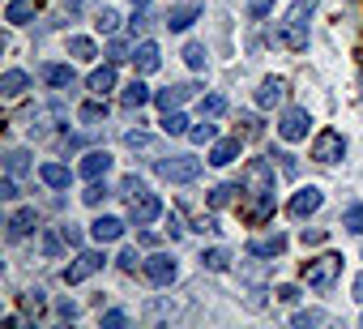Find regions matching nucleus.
<instances>
[{
    "label": "nucleus",
    "mask_w": 363,
    "mask_h": 329,
    "mask_svg": "<svg viewBox=\"0 0 363 329\" xmlns=\"http://www.w3.org/2000/svg\"><path fill=\"white\" fill-rule=\"evenodd\" d=\"M316 5H320V0H291V9H286L282 26L274 30V39L282 48H291V52H303L308 48V18L316 13Z\"/></svg>",
    "instance_id": "1"
},
{
    "label": "nucleus",
    "mask_w": 363,
    "mask_h": 329,
    "mask_svg": "<svg viewBox=\"0 0 363 329\" xmlns=\"http://www.w3.org/2000/svg\"><path fill=\"white\" fill-rule=\"evenodd\" d=\"M342 278V257L337 252H325L316 261H303V282L312 291H333V282Z\"/></svg>",
    "instance_id": "2"
},
{
    "label": "nucleus",
    "mask_w": 363,
    "mask_h": 329,
    "mask_svg": "<svg viewBox=\"0 0 363 329\" xmlns=\"http://www.w3.org/2000/svg\"><path fill=\"white\" fill-rule=\"evenodd\" d=\"M158 176L167 184H193L201 176V158L193 154H179V158H158Z\"/></svg>",
    "instance_id": "3"
},
{
    "label": "nucleus",
    "mask_w": 363,
    "mask_h": 329,
    "mask_svg": "<svg viewBox=\"0 0 363 329\" xmlns=\"http://www.w3.org/2000/svg\"><path fill=\"white\" fill-rule=\"evenodd\" d=\"M312 158L325 162V167H329V162H337V158H346V137L337 128H320L316 141H312Z\"/></svg>",
    "instance_id": "4"
},
{
    "label": "nucleus",
    "mask_w": 363,
    "mask_h": 329,
    "mask_svg": "<svg viewBox=\"0 0 363 329\" xmlns=\"http://www.w3.org/2000/svg\"><path fill=\"white\" fill-rule=\"evenodd\" d=\"M145 278L154 282V286H171L175 278H179V261L171 257V252H154V257H145Z\"/></svg>",
    "instance_id": "5"
},
{
    "label": "nucleus",
    "mask_w": 363,
    "mask_h": 329,
    "mask_svg": "<svg viewBox=\"0 0 363 329\" xmlns=\"http://www.w3.org/2000/svg\"><path fill=\"white\" fill-rule=\"evenodd\" d=\"M244 193L248 197H261V193H274V167L265 158H252L244 167Z\"/></svg>",
    "instance_id": "6"
},
{
    "label": "nucleus",
    "mask_w": 363,
    "mask_h": 329,
    "mask_svg": "<svg viewBox=\"0 0 363 329\" xmlns=\"http://www.w3.org/2000/svg\"><path fill=\"white\" fill-rule=\"evenodd\" d=\"M103 265H107V257H103V252H94V248H82V252H77V261L65 269V282H69V286H77V282H86L90 274H99Z\"/></svg>",
    "instance_id": "7"
},
{
    "label": "nucleus",
    "mask_w": 363,
    "mask_h": 329,
    "mask_svg": "<svg viewBox=\"0 0 363 329\" xmlns=\"http://www.w3.org/2000/svg\"><path fill=\"white\" fill-rule=\"evenodd\" d=\"M308 124H312L308 107H286L282 120H278V137H282V141H303V137H308Z\"/></svg>",
    "instance_id": "8"
},
{
    "label": "nucleus",
    "mask_w": 363,
    "mask_h": 329,
    "mask_svg": "<svg viewBox=\"0 0 363 329\" xmlns=\"http://www.w3.org/2000/svg\"><path fill=\"white\" fill-rule=\"evenodd\" d=\"M158 214H162V201H158V193H137V197H128V218H133L137 227H150Z\"/></svg>",
    "instance_id": "9"
},
{
    "label": "nucleus",
    "mask_w": 363,
    "mask_h": 329,
    "mask_svg": "<svg viewBox=\"0 0 363 329\" xmlns=\"http://www.w3.org/2000/svg\"><path fill=\"white\" fill-rule=\"evenodd\" d=\"M282 252H286V235L282 231H269V235H252L248 240V257H257V261H274Z\"/></svg>",
    "instance_id": "10"
},
{
    "label": "nucleus",
    "mask_w": 363,
    "mask_h": 329,
    "mask_svg": "<svg viewBox=\"0 0 363 329\" xmlns=\"http://www.w3.org/2000/svg\"><path fill=\"white\" fill-rule=\"evenodd\" d=\"M320 201H325V193H320L316 184H308V189H299V193L291 197V206H286V210H291V218H308V214H316V210H320Z\"/></svg>",
    "instance_id": "11"
},
{
    "label": "nucleus",
    "mask_w": 363,
    "mask_h": 329,
    "mask_svg": "<svg viewBox=\"0 0 363 329\" xmlns=\"http://www.w3.org/2000/svg\"><path fill=\"white\" fill-rule=\"evenodd\" d=\"M30 231H39V210H35V206L9 214V223H5V235H9V240H26Z\"/></svg>",
    "instance_id": "12"
},
{
    "label": "nucleus",
    "mask_w": 363,
    "mask_h": 329,
    "mask_svg": "<svg viewBox=\"0 0 363 329\" xmlns=\"http://www.w3.org/2000/svg\"><path fill=\"white\" fill-rule=\"evenodd\" d=\"M286 103V82L282 77H265L257 90V107H282Z\"/></svg>",
    "instance_id": "13"
},
{
    "label": "nucleus",
    "mask_w": 363,
    "mask_h": 329,
    "mask_svg": "<svg viewBox=\"0 0 363 329\" xmlns=\"http://www.w3.org/2000/svg\"><path fill=\"white\" fill-rule=\"evenodd\" d=\"M265 218H274V193H261V197H252L244 206V223L248 227H261Z\"/></svg>",
    "instance_id": "14"
},
{
    "label": "nucleus",
    "mask_w": 363,
    "mask_h": 329,
    "mask_svg": "<svg viewBox=\"0 0 363 329\" xmlns=\"http://www.w3.org/2000/svg\"><path fill=\"white\" fill-rule=\"evenodd\" d=\"M107 172H111V154H107V150H90V154L82 158V176H86V180H103Z\"/></svg>",
    "instance_id": "15"
},
{
    "label": "nucleus",
    "mask_w": 363,
    "mask_h": 329,
    "mask_svg": "<svg viewBox=\"0 0 363 329\" xmlns=\"http://www.w3.org/2000/svg\"><path fill=\"white\" fill-rule=\"evenodd\" d=\"M39 77H43L48 86H56V90H73V86H77V73H73L69 65H43Z\"/></svg>",
    "instance_id": "16"
},
{
    "label": "nucleus",
    "mask_w": 363,
    "mask_h": 329,
    "mask_svg": "<svg viewBox=\"0 0 363 329\" xmlns=\"http://www.w3.org/2000/svg\"><path fill=\"white\" fill-rule=\"evenodd\" d=\"M90 235H94L99 244H116V240L124 235V223H120V218H111V214H103V218H94V223H90Z\"/></svg>",
    "instance_id": "17"
},
{
    "label": "nucleus",
    "mask_w": 363,
    "mask_h": 329,
    "mask_svg": "<svg viewBox=\"0 0 363 329\" xmlns=\"http://www.w3.org/2000/svg\"><path fill=\"white\" fill-rule=\"evenodd\" d=\"M197 18H201V5H179V9H171L162 22H167V30H175V35H179V30H189Z\"/></svg>",
    "instance_id": "18"
},
{
    "label": "nucleus",
    "mask_w": 363,
    "mask_h": 329,
    "mask_svg": "<svg viewBox=\"0 0 363 329\" xmlns=\"http://www.w3.org/2000/svg\"><path fill=\"white\" fill-rule=\"evenodd\" d=\"M133 60H137V73H154V69L162 65V52H158V43H154V39H145V43H137Z\"/></svg>",
    "instance_id": "19"
},
{
    "label": "nucleus",
    "mask_w": 363,
    "mask_h": 329,
    "mask_svg": "<svg viewBox=\"0 0 363 329\" xmlns=\"http://www.w3.org/2000/svg\"><path fill=\"white\" fill-rule=\"evenodd\" d=\"M197 86H167V90H158L154 94V103L162 107V111H175V107H184L189 103V94H193Z\"/></svg>",
    "instance_id": "20"
},
{
    "label": "nucleus",
    "mask_w": 363,
    "mask_h": 329,
    "mask_svg": "<svg viewBox=\"0 0 363 329\" xmlns=\"http://www.w3.org/2000/svg\"><path fill=\"white\" fill-rule=\"evenodd\" d=\"M30 90V73H22V69H9L5 77H0V94L5 99H22Z\"/></svg>",
    "instance_id": "21"
},
{
    "label": "nucleus",
    "mask_w": 363,
    "mask_h": 329,
    "mask_svg": "<svg viewBox=\"0 0 363 329\" xmlns=\"http://www.w3.org/2000/svg\"><path fill=\"white\" fill-rule=\"evenodd\" d=\"M39 180H43L48 189H69L73 172L65 167V162H43V167H39Z\"/></svg>",
    "instance_id": "22"
},
{
    "label": "nucleus",
    "mask_w": 363,
    "mask_h": 329,
    "mask_svg": "<svg viewBox=\"0 0 363 329\" xmlns=\"http://www.w3.org/2000/svg\"><path fill=\"white\" fill-rule=\"evenodd\" d=\"M90 90H94V99H103V94H111V90H116V60L90 73Z\"/></svg>",
    "instance_id": "23"
},
{
    "label": "nucleus",
    "mask_w": 363,
    "mask_h": 329,
    "mask_svg": "<svg viewBox=\"0 0 363 329\" xmlns=\"http://www.w3.org/2000/svg\"><path fill=\"white\" fill-rule=\"evenodd\" d=\"M124 145H128L133 154H145V158H158V141H154L150 133H141V128H133V133H124Z\"/></svg>",
    "instance_id": "24"
},
{
    "label": "nucleus",
    "mask_w": 363,
    "mask_h": 329,
    "mask_svg": "<svg viewBox=\"0 0 363 329\" xmlns=\"http://www.w3.org/2000/svg\"><path fill=\"white\" fill-rule=\"evenodd\" d=\"M35 9H39L35 0H9V5H5V22L9 26H26L35 18Z\"/></svg>",
    "instance_id": "25"
},
{
    "label": "nucleus",
    "mask_w": 363,
    "mask_h": 329,
    "mask_svg": "<svg viewBox=\"0 0 363 329\" xmlns=\"http://www.w3.org/2000/svg\"><path fill=\"white\" fill-rule=\"evenodd\" d=\"M235 158H240V137L214 141V150H210V162H214V167H227V162H235Z\"/></svg>",
    "instance_id": "26"
},
{
    "label": "nucleus",
    "mask_w": 363,
    "mask_h": 329,
    "mask_svg": "<svg viewBox=\"0 0 363 329\" xmlns=\"http://www.w3.org/2000/svg\"><path fill=\"white\" fill-rule=\"evenodd\" d=\"M69 56H73V60H82V65H90V60L99 56V48H94V39L73 35V39H69Z\"/></svg>",
    "instance_id": "27"
},
{
    "label": "nucleus",
    "mask_w": 363,
    "mask_h": 329,
    "mask_svg": "<svg viewBox=\"0 0 363 329\" xmlns=\"http://www.w3.org/2000/svg\"><path fill=\"white\" fill-rule=\"evenodd\" d=\"M150 99H154V94H150V86H145V82H128V86H124V94H120V103H124V107H145Z\"/></svg>",
    "instance_id": "28"
},
{
    "label": "nucleus",
    "mask_w": 363,
    "mask_h": 329,
    "mask_svg": "<svg viewBox=\"0 0 363 329\" xmlns=\"http://www.w3.org/2000/svg\"><path fill=\"white\" fill-rule=\"evenodd\" d=\"M30 167H35V162H30L26 150H9V154H5V176H26Z\"/></svg>",
    "instance_id": "29"
},
{
    "label": "nucleus",
    "mask_w": 363,
    "mask_h": 329,
    "mask_svg": "<svg viewBox=\"0 0 363 329\" xmlns=\"http://www.w3.org/2000/svg\"><path fill=\"white\" fill-rule=\"evenodd\" d=\"M227 265H231V252H227V248H206V252H201V269L223 274Z\"/></svg>",
    "instance_id": "30"
},
{
    "label": "nucleus",
    "mask_w": 363,
    "mask_h": 329,
    "mask_svg": "<svg viewBox=\"0 0 363 329\" xmlns=\"http://www.w3.org/2000/svg\"><path fill=\"white\" fill-rule=\"evenodd\" d=\"M162 133H167V137H179V133H189V116L179 111V107H175V111H162Z\"/></svg>",
    "instance_id": "31"
},
{
    "label": "nucleus",
    "mask_w": 363,
    "mask_h": 329,
    "mask_svg": "<svg viewBox=\"0 0 363 329\" xmlns=\"http://www.w3.org/2000/svg\"><path fill=\"white\" fill-rule=\"evenodd\" d=\"M77 120H82V124H90V128H94V124H103V120H107V103H103V99L86 103V107L77 111Z\"/></svg>",
    "instance_id": "32"
},
{
    "label": "nucleus",
    "mask_w": 363,
    "mask_h": 329,
    "mask_svg": "<svg viewBox=\"0 0 363 329\" xmlns=\"http://www.w3.org/2000/svg\"><path fill=\"white\" fill-rule=\"evenodd\" d=\"M235 184H218V189H210V210H223V206H231L235 201Z\"/></svg>",
    "instance_id": "33"
},
{
    "label": "nucleus",
    "mask_w": 363,
    "mask_h": 329,
    "mask_svg": "<svg viewBox=\"0 0 363 329\" xmlns=\"http://www.w3.org/2000/svg\"><path fill=\"white\" fill-rule=\"evenodd\" d=\"M291 325H299V329H308V325H329V312L308 308V312H295V316H291Z\"/></svg>",
    "instance_id": "34"
},
{
    "label": "nucleus",
    "mask_w": 363,
    "mask_h": 329,
    "mask_svg": "<svg viewBox=\"0 0 363 329\" xmlns=\"http://www.w3.org/2000/svg\"><path fill=\"white\" fill-rule=\"evenodd\" d=\"M94 26H99L103 35H116V30H120V13H116V9H99V13H94Z\"/></svg>",
    "instance_id": "35"
},
{
    "label": "nucleus",
    "mask_w": 363,
    "mask_h": 329,
    "mask_svg": "<svg viewBox=\"0 0 363 329\" xmlns=\"http://www.w3.org/2000/svg\"><path fill=\"white\" fill-rule=\"evenodd\" d=\"M107 197H111V189H107V184H99V180H90V189L82 193V201H86V206H103Z\"/></svg>",
    "instance_id": "36"
},
{
    "label": "nucleus",
    "mask_w": 363,
    "mask_h": 329,
    "mask_svg": "<svg viewBox=\"0 0 363 329\" xmlns=\"http://www.w3.org/2000/svg\"><path fill=\"white\" fill-rule=\"evenodd\" d=\"M342 227H346L350 235H363V206H350V210L342 214Z\"/></svg>",
    "instance_id": "37"
},
{
    "label": "nucleus",
    "mask_w": 363,
    "mask_h": 329,
    "mask_svg": "<svg viewBox=\"0 0 363 329\" xmlns=\"http://www.w3.org/2000/svg\"><path fill=\"white\" fill-rule=\"evenodd\" d=\"M223 111H227V99H223V94H206V99H201V116L214 120V116H223Z\"/></svg>",
    "instance_id": "38"
},
{
    "label": "nucleus",
    "mask_w": 363,
    "mask_h": 329,
    "mask_svg": "<svg viewBox=\"0 0 363 329\" xmlns=\"http://www.w3.org/2000/svg\"><path fill=\"white\" fill-rule=\"evenodd\" d=\"M189 137H193V141H197V145H206V141H214V137H218V128H214V124H206V120H201V124H193V128H189Z\"/></svg>",
    "instance_id": "39"
},
{
    "label": "nucleus",
    "mask_w": 363,
    "mask_h": 329,
    "mask_svg": "<svg viewBox=\"0 0 363 329\" xmlns=\"http://www.w3.org/2000/svg\"><path fill=\"white\" fill-rule=\"evenodd\" d=\"M116 265H120V269H124V274H137V265H145V261H141V257H137V248H124V252H120V257H116Z\"/></svg>",
    "instance_id": "40"
},
{
    "label": "nucleus",
    "mask_w": 363,
    "mask_h": 329,
    "mask_svg": "<svg viewBox=\"0 0 363 329\" xmlns=\"http://www.w3.org/2000/svg\"><path fill=\"white\" fill-rule=\"evenodd\" d=\"M184 60H189L193 69H206V48H201V43H189V48H184Z\"/></svg>",
    "instance_id": "41"
},
{
    "label": "nucleus",
    "mask_w": 363,
    "mask_h": 329,
    "mask_svg": "<svg viewBox=\"0 0 363 329\" xmlns=\"http://www.w3.org/2000/svg\"><path fill=\"white\" fill-rule=\"evenodd\" d=\"M193 231L214 235V231H218V218H214V214H197V218H193Z\"/></svg>",
    "instance_id": "42"
},
{
    "label": "nucleus",
    "mask_w": 363,
    "mask_h": 329,
    "mask_svg": "<svg viewBox=\"0 0 363 329\" xmlns=\"http://www.w3.org/2000/svg\"><path fill=\"white\" fill-rule=\"evenodd\" d=\"M0 197H5V201H18V197H22L18 176H5V180H0Z\"/></svg>",
    "instance_id": "43"
},
{
    "label": "nucleus",
    "mask_w": 363,
    "mask_h": 329,
    "mask_svg": "<svg viewBox=\"0 0 363 329\" xmlns=\"http://www.w3.org/2000/svg\"><path fill=\"white\" fill-rule=\"evenodd\" d=\"M240 133H244V137H261V120L244 111V116H240Z\"/></svg>",
    "instance_id": "44"
},
{
    "label": "nucleus",
    "mask_w": 363,
    "mask_h": 329,
    "mask_svg": "<svg viewBox=\"0 0 363 329\" xmlns=\"http://www.w3.org/2000/svg\"><path fill=\"white\" fill-rule=\"evenodd\" d=\"M120 193H124V197H137V193H145L141 176H124V180H120Z\"/></svg>",
    "instance_id": "45"
},
{
    "label": "nucleus",
    "mask_w": 363,
    "mask_h": 329,
    "mask_svg": "<svg viewBox=\"0 0 363 329\" xmlns=\"http://www.w3.org/2000/svg\"><path fill=\"white\" fill-rule=\"evenodd\" d=\"M60 235H65V244H69V248H82V240H86L73 223H65V227H60Z\"/></svg>",
    "instance_id": "46"
},
{
    "label": "nucleus",
    "mask_w": 363,
    "mask_h": 329,
    "mask_svg": "<svg viewBox=\"0 0 363 329\" xmlns=\"http://www.w3.org/2000/svg\"><path fill=\"white\" fill-rule=\"evenodd\" d=\"M77 312H82V308H77L73 299H60V303H56V316H60V320H77Z\"/></svg>",
    "instance_id": "47"
},
{
    "label": "nucleus",
    "mask_w": 363,
    "mask_h": 329,
    "mask_svg": "<svg viewBox=\"0 0 363 329\" xmlns=\"http://www.w3.org/2000/svg\"><path fill=\"white\" fill-rule=\"evenodd\" d=\"M120 325H128V312H103V329H120Z\"/></svg>",
    "instance_id": "48"
},
{
    "label": "nucleus",
    "mask_w": 363,
    "mask_h": 329,
    "mask_svg": "<svg viewBox=\"0 0 363 329\" xmlns=\"http://www.w3.org/2000/svg\"><path fill=\"white\" fill-rule=\"evenodd\" d=\"M60 240H65V235H52V231H48V235L39 240V244H43V257H56V252H60Z\"/></svg>",
    "instance_id": "49"
},
{
    "label": "nucleus",
    "mask_w": 363,
    "mask_h": 329,
    "mask_svg": "<svg viewBox=\"0 0 363 329\" xmlns=\"http://www.w3.org/2000/svg\"><path fill=\"white\" fill-rule=\"evenodd\" d=\"M269 158H278V162H282V176H295V172H299L295 154H269Z\"/></svg>",
    "instance_id": "50"
},
{
    "label": "nucleus",
    "mask_w": 363,
    "mask_h": 329,
    "mask_svg": "<svg viewBox=\"0 0 363 329\" xmlns=\"http://www.w3.org/2000/svg\"><path fill=\"white\" fill-rule=\"evenodd\" d=\"M133 52H137V48H128L124 39H116V43H111V60H128Z\"/></svg>",
    "instance_id": "51"
},
{
    "label": "nucleus",
    "mask_w": 363,
    "mask_h": 329,
    "mask_svg": "<svg viewBox=\"0 0 363 329\" xmlns=\"http://www.w3.org/2000/svg\"><path fill=\"white\" fill-rule=\"evenodd\" d=\"M269 5H274V0H252V5H248V18H257V22H261V18L269 13Z\"/></svg>",
    "instance_id": "52"
},
{
    "label": "nucleus",
    "mask_w": 363,
    "mask_h": 329,
    "mask_svg": "<svg viewBox=\"0 0 363 329\" xmlns=\"http://www.w3.org/2000/svg\"><path fill=\"white\" fill-rule=\"evenodd\" d=\"M240 274H244L248 282H257V278H265V265H240Z\"/></svg>",
    "instance_id": "53"
},
{
    "label": "nucleus",
    "mask_w": 363,
    "mask_h": 329,
    "mask_svg": "<svg viewBox=\"0 0 363 329\" xmlns=\"http://www.w3.org/2000/svg\"><path fill=\"white\" fill-rule=\"evenodd\" d=\"M303 244H325V231L320 227H312V231L303 227Z\"/></svg>",
    "instance_id": "54"
},
{
    "label": "nucleus",
    "mask_w": 363,
    "mask_h": 329,
    "mask_svg": "<svg viewBox=\"0 0 363 329\" xmlns=\"http://www.w3.org/2000/svg\"><path fill=\"white\" fill-rule=\"evenodd\" d=\"M274 295H278V299H282V303H295V299H299V291H295V286H278V291H274Z\"/></svg>",
    "instance_id": "55"
},
{
    "label": "nucleus",
    "mask_w": 363,
    "mask_h": 329,
    "mask_svg": "<svg viewBox=\"0 0 363 329\" xmlns=\"http://www.w3.org/2000/svg\"><path fill=\"white\" fill-rule=\"evenodd\" d=\"M350 291H354V299H359V303H363V274H359V278H354V286H350Z\"/></svg>",
    "instance_id": "56"
},
{
    "label": "nucleus",
    "mask_w": 363,
    "mask_h": 329,
    "mask_svg": "<svg viewBox=\"0 0 363 329\" xmlns=\"http://www.w3.org/2000/svg\"><path fill=\"white\" fill-rule=\"evenodd\" d=\"M65 5H69V9H82V5H86V0H65Z\"/></svg>",
    "instance_id": "57"
},
{
    "label": "nucleus",
    "mask_w": 363,
    "mask_h": 329,
    "mask_svg": "<svg viewBox=\"0 0 363 329\" xmlns=\"http://www.w3.org/2000/svg\"><path fill=\"white\" fill-rule=\"evenodd\" d=\"M145 5H150V0H133V9H145Z\"/></svg>",
    "instance_id": "58"
}]
</instances>
